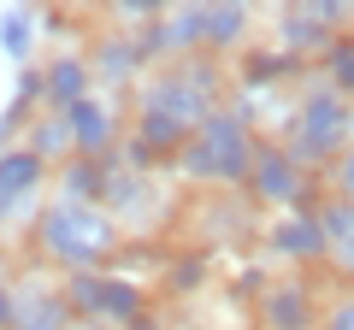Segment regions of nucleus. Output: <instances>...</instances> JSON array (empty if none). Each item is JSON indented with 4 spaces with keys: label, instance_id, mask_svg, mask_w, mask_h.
I'll return each instance as SVG.
<instances>
[{
    "label": "nucleus",
    "instance_id": "obj_1",
    "mask_svg": "<svg viewBox=\"0 0 354 330\" xmlns=\"http://www.w3.org/2000/svg\"><path fill=\"white\" fill-rule=\"evenodd\" d=\"M36 248L41 260L77 271H101L118 254V224L101 213L95 201H48L36 213Z\"/></svg>",
    "mask_w": 354,
    "mask_h": 330
},
{
    "label": "nucleus",
    "instance_id": "obj_2",
    "mask_svg": "<svg viewBox=\"0 0 354 330\" xmlns=\"http://www.w3.org/2000/svg\"><path fill=\"white\" fill-rule=\"evenodd\" d=\"M213 101H218V65H213V59H171L160 77L142 83L136 113L165 118V124H177L183 136H195V130L218 113Z\"/></svg>",
    "mask_w": 354,
    "mask_h": 330
},
{
    "label": "nucleus",
    "instance_id": "obj_3",
    "mask_svg": "<svg viewBox=\"0 0 354 330\" xmlns=\"http://www.w3.org/2000/svg\"><path fill=\"white\" fill-rule=\"evenodd\" d=\"M254 153H260L254 130L242 124L236 113H225V106H218V113L207 118V124L195 130L183 148H177V171H183V177H195V183H248Z\"/></svg>",
    "mask_w": 354,
    "mask_h": 330
},
{
    "label": "nucleus",
    "instance_id": "obj_4",
    "mask_svg": "<svg viewBox=\"0 0 354 330\" xmlns=\"http://www.w3.org/2000/svg\"><path fill=\"white\" fill-rule=\"evenodd\" d=\"M348 136H354V106L325 83V71H313V89H307L301 106H295V124H290L283 153H290L301 171L307 165H330V153H337Z\"/></svg>",
    "mask_w": 354,
    "mask_h": 330
},
{
    "label": "nucleus",
    "instance_id": "obj_5",
    "mask_svg": "<svg viewBox=\"0 0 354 330\" xmlns=\"http://www.w3.org/2000/svg\"><path fill=\"white\" fill-rule=\"evenodd\" d=\"M65 301H71V318H101V324H118V330H130L148 313L142 283L118 278V271H77L65 283Z\"/></svg>",
    "mask_w": 354,
    "mask_h": 330
},
{
    "label": "nucleus",
    "instance_id": "obj_6",
    "mask_svg": "<svg viewBox=\"0 0 354 330\" xmlns=\"http://www.w3.org/2000/svg\"><path fill=\"white\" fill-rule=\"evenodd\" d=\"M95 206H101L118 230H142V224H153V213H160V189H153L148 171H130L118 153H106V183H101V201Z\"/></svg>",
    "mask_w": 354,
    "mask_h": 330
},
{
    "label": "nucleus",
    "instance_id": "obj_7",
    "mask_svg": "<svg viewBox=\"0 0 354 330\" xmlns=\"http://www.w3.org/2000/svg\"><path fill=\"white\" fill-rule=\"evenodd\" d=\"M248 189H254V201L290 206V213H307V195H313V189H307V171H301L283 148H260V153H254Z\"/></svg>",
    "mask_w": 354,
    "mask_h": 330
},
{
    "label": "nucleus",
    "instance_id": "obj_8",
    "mask_svg": "<svg viewBox=\"0 0 354 330\" xmlns=\"http://www.w3.org/2000/svg\"><path fill=\"white\" fill-rule=\"evenodd\" d=\"M71 301H65V283L48 278H24L12 283V330H71Z\"/></svg>",
    "mask_w": 354,
    "mask_h": 330
},
{
    "label": "nucleus",
    "instance_id": "obj_9",
    "mask_svg": "<svg viewBox=\"0 0 354 330\" xmlns=\"http://www.w3.org/2000/svg\"><path fill=\"white\" fill-rule=\"evenodd\" d=\"M65 124H71V148L83 153V159H106V153L118 148V113H113L106 95L77 101L71 113H65Z\"/></svg>",
    "mask_w": 354,
    "mask_h": 330
},
{
    "label": "nucleus",
    "instance_id": "obj_10",
    "mask_svg": "<svg viewBox=\"0 0 354 330\" xmlns=\"http://www.w3.org/2000/svg\"><path fill=\"white\" fill-rule=\"evenodd\" d=\"M95 95V71H88L83 53H53L48 71H41V101H48V113H71L77 101H88Z\"/></svg>",
    "mask_w": 354,
    "mask_h": 330
},
{
    "label": "nucleus",
    "instance_id": "obj_11",
    "mask_svg": "<svg viewBox=\"0 0 354 330\" xmlns=\"http://www.w3.org/2000/svg\"><path fill=\"white\" fill-rule=\"evenodd\" d=\"M266 248H272V254H283V260H295V266L330 260V248H325V230H319V218H313V213H283L278 224L266 230Z\"/></svg>",
    "mask_w": 354,
    "mask_h": 330
},
{
    "label": "nucleus",
    "instance_id": "obj_12",
    "mask_svg": "<svg viewBox=\"0 0 354 330\" xmlns=\"http://www.w3.org/2000/svg\"><path fill=\"white\" fill-rule=\"evenodd\" d=\"M260 318H266V330H313V295H307V283H272L260 295Z\"/></svg>",
    "mask_w": 354,
    "mask_h": 330
},
{
    "label": "nucleus",
    "instance_id": "obj_13",
    "mask_svg": "<svg viewBox=\"0 0 354 330\" xmlns=\"http://www.w3.org/2000/svg\"><path fill=\"white\" fill-rule=\"evenodd\" d=\"M36 36H41V18L30 12L24 0H18V6H0V53H6L12 65L36 59Z\"/></svg>",
    "mask_w": 354,
    "mask_h": 330
},
{
    "label": "nucleus",
    "instance_id": "obj_14",
    "mask_svg": "<svg viewBox=\"0 0 354 330\" xmlns=\"http://www.w3.org/2000/svg\"><path fill=\"white\" fill-rule=\"evenodd\" d=\"M30 153H36L41 165H65L71 159V124H65V113H41V118H30V142H24Z\"/></svg>",
    "mask_w": 354,
    "mask_h": 330
},
{
    "label": "nucleus",
    "instance_id": "obj_15",
    "mask_svg": "<svg viewBox=\"0 0 354 330\" xmlns=\"http://www.w3.org/2000/svg\"><path fill=\"white\" fill-rule=\"evenodd\" d=\"M101 183H106V159H71L59 165V201H101Z\"/></svg>",
    "mask_w": 354,
    "mask_h": 330
},
{
    "label": "nucleus",
    "instance_id": "obj_16",
    "mask_svg": "<svg viewBox=\"0 0 354 330\" xmlns=\"http://www.w3.org/2000/svg\"><path fill=\"white\" fill-rule=\"evenodd\" d=\"M41 183H48V165H41L30 148H6V153H0V189L41 195Z\"/></svg>",
    "mask_w": 354,
    "mask_h": 330
},
{
    "label": "nucleus",
    "instance_id": "obj_17",
    "mask_svg": "<svg viewBox=\"0 0 354 330\" xmlns=\"http://www.w3.org/2000/svg\"><path fill=\"white\" fill-rule=\"evenodd\" d=\"M88 71H95V83H130V77L142 71L136 41H101L95 59H88Z\"/></svg>",
    "mask_w": 354,
    "mask_h": 330
},
{
    "label": "nucleus",
    "instance_id": "obj_18",
    "mask_svg": "<svg viewBox=\"0 0 354 330\" xmlns=\"http://www.w3.org/2000/svg\"><path fill=\"white\" fill-rule=\"evenodd\" d=\"M242 36H248V12L230 6V0H213V6H207V41H201V48L225 53V48H236Z\"/></svg>",
    "mask_w": 354,
    "mask_h": 330
},
{
    "label": "nucleus",
    "instance_id": "obj_19",
    "mask_svg": "<svg viewBox=\"0 0 354 330\" xmlns=\"http://www.w3.org/2000/svg\"><path fill=\"white\" fill-rule=\"evenodd\" d=\"M283 12L301 18V24H313V30H325V36H342V24L354 18V6L348 0H290Z\"/></svg>",
    "mask_w": 354,
    "mask_h": 330
},
{
    "label": "nucleus",
    "instance_id": "obj_20",
    "mask_svg": "<svg viewBox=\"0 0 354 330\" xmlns=\"http://www.w3.org/2000/svg\"><path fill=\"white\" fill-rule=\"evenodd\" d=\"M307 213L319 218V230H325V248H330V254H337L342 242H354V206H348V201H337V195H330L325 206H307Z\"/></svg>",
    "mask_w": 354,
    "mask_h": 330
},
{
    "label": "nucleus",
    "instance_id": "obj_21",
    "mask_svg": "<svg viewBox=\"0 0 354 330\" xmlns=\"http://www.w3.org/2000/svg\"><path fill=\"white\" fill-rule=\"evenodd\" d=\"M319 71H325V83H330V89H337V95H354V41H330V48H325V65H319Z\"/></svg>",
    "mask_w": 354,
    "mask_h": 330
},
{
    "label": "nucleus",
    "instance_id": "obj_22",
    "mask_svg": "<svg viewBox=\"0 0 354 330\" xmlns=\"http://www.w3.org/2000/svg\"><path fill=\"white\" fill-rule=\"evenodd\" d=\"M290 71H301V59H295V53H283V48L254 53V59L242 65V77H248V83H272V77H290Z\"/></svg>",
    "mask_w": 354,
    "mask_h": 330
},
{
    "label": "nucleus",
    "instance_id": "obj_23",
    "mask_svg": "<svg viewBox=\"0 0 354 330\" xmlns=\"http://www.w3.org/2000/svg\"><path fill=\"white\" fill-rule=\"evenodd\" d=\"M41 213V195H12V189H0V230L18 224V218H36Z\"/></svg>",
    "mask_w": 354,
    "mask_h": 330
},
{
    "label": "nucleus",
    "instance_id": "obj_24",
    "mask_svg": "<svg viewBox=\"0 0 354 330\" xmlns=\"http://www.w3.org/2000/svg\"><path fill=\"white\" fill-rule=\"evenodd\" d=\"M201 271H207V260H201V254L177 260V266H171V289H177V295H189L195 283H201Z\"/></svg>",
    "mask_w": 354,
    "mask_h": 330
},
{
    "label": "nucleus",
    "instance_id": "obj_25",
    "mask_svg": "<svg viewBox=\"0 0 354 330\" xmlns=\"http://www.w3.org/2000/svg\"><path fill=\"white\" fill-rule=\"evenodd\" d=\"M177 0H118V12L124 18H142V24H153V18H165Z\"/></svg>",
    "mask_w": 354,
    "mask_h": 330
},
{
    "label": "nucleus",
    "instance_id": "obj_26",
    "mask_svg": "<svg viewBox=\"0 0 354 330\" xmlns=\"http://www.w3.org/2000/svg\"><path fill=\"white\" fill-rule=\"evenodd\" d=\"M330 177H337V201H348V206H354V148H348V153H337Z\"/></svg>",
    "mask_w": 354,
    "mask_h": 330
},
{
    "label": "nucleus",
    "instance_id": "obj_27",
    "mask_svg": "<svg viewBox=\"0 0 354 330\" xmlns=\"http://www.w3.org/2000/svg\"><path fill=\"white\" fill-rule=\"evenodd\" d=\"M325 330H354V295H342V301L325 313Z\"/></svg>",
    "mask_w": 354,
    "mask_h": 330
},
{
    "label": "nucleus",
    "instance_id": "obj_28",
    "mask_svg": "<svg viewBox=\"0 0 354 330\" xmlns=\"http://www.w3.org/2000/svg\"><path fill=\"white\" fill-rule=\"evenodd\" d=\"M36 95H41V71H30V65H24V71H18V106L30 113V101H36Z\"/></svg>",
    "mask_w": 354,
    "mask_h": 330
},
{
    "label": "nucleus",
    "instance_id": "obj_29",
    "mask_svg": "<svg viewBox=\"0 0 354 330\" xmlns=\"http://www.w3.org/2000/svg\"><path fill=\"white\" fill-rule=\"evenodd\" d=\"M18 118H24V106H12V113H0V153L12 148V130H18Z\"/></svg>",
    "mask_w": 354,
    "mask_h": 330
},
{
    "label": "nucleus",
    "instance_id": "obj_30",
    "mask_svg": "<svg viewBox=\"0 0 354 330\" xmlns=\"http://www.w3.org/2000/svg\"><path fill=\"white\" fill-rule=\"evenodd\" d=\"M0 330H12V283H0Z\"/></svg>",
    "mask_w": 354,
    "mask_h": 330
},
{
    "label": "nucleus",
    "instance_id": "obj_31",
    "mask_svg": "<svg viewBox=\"0 0 354 330\" xmlns=\"http://www.w3.org/2000/svg\"><path fill=\"white\" fill-rule=\"evenodd\" d=\"M330 260H337V266H342V271H348V278H354V242H342V248H337V254H330Z\"/></svg>",
    "mask_w": 354,
    "mask_h": 330
},
{
    "label": "nucleus",
    "instance_id": "obj_32",
    "mask_svg": "<svg viewBox=\"0 0 354 330\" xmlns=\"http://www.w3.org/2000/svg\"><path fill=\"white\" fill-rule=\"evenodd\" d=\"M71 330H118V324H101V318H77Z\"/></svg>",
    "mask_w": 354,
    "mask_h": 330
},
{
    "label": "nucleus",
    "instance_id": "obj_33",
    "mask_svg": "<svg viewBox=\"0 0 354 330\" xmlns=\"http://www.w3.org/2000/svg\"><path fill=\"white\" fill-rule=\"evenodd\" d=\"M230 6H242V12H248V6H254V0H230Z\"/></svg>",
    "mask_w": 354,
    "mask_h": 330
},
{
    "label": "nucleus",
    "instance_id": "obj_34",
    "mask_svg": "<svg viewBox=\"0 0 354 330\" xmlns=\"http://www.w3.org/2000/svg\"><path fill=\"white\" fill-rule=\"evenodd\" d=\"M0 283H6V254H0Z\"/></svg>",
    "mask_w": 354,
    "mask_h": 330
},
{
    "label": "nucleus",
    "instance_id": "obj_35",
    "mask_svg": "<svg viewBox=\"0 0 354 330\" xmlns=\"http://www.w3.org/2000/svg\"><path fill=\"white\" fill-rule=\"evenodd\" d=\"M348 6H354V0H348Z\"/></svg>",
    "mask_w": 354,
    "mask_h": 330
}]
</instances>
